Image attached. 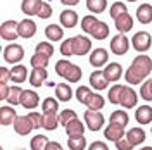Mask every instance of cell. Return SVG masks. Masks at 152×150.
<instances>
[{
  "mask_svg": "<svg viewBox=\"0 0 152 150\" xmlns=\"http://www.w3.org/2000/svg\"><path fill=\"white\" fill-rule=\"evenodd\" d=\"M152 71V59L147 54H140L132 60L124 73V81L128 84H142Z\"/></svg>",
  "mask_w": 152,
  "mask_h": 150,
  "instance_id": "1",
  "label": "cell"
},
{
  "mask_svg": "<svg viewBox=\"0 0 152 150\" xmlns=\"http://www.w3.org/2000/svg\"><path fill=\"white\" fill-rule=\"evenodd\" d=\"M83 119H85L86 128H88L90 131H99V130H102L104 121H105L104 114L100 112V111H90V109H86L85 111Z\"/></svg>",
  "mask_w": 152,
  "mask_h": 150,
  "instance_id": "2",
  "label": "cell"
},
{
  "mask_svg": "<svg viewBox=\"0 0 152 150\" xmlns=\"http://www.w3.org/2000/svg\"><path fill=\"white\" fill-rule=\"evenodd\" d=\"M24 57V48L21 47L19 43H9L7 47L4 48V60L9 62V64H16L18 66L19 62L23 60Z\"/></svg>",
  "mask_w": 152,
  "mask_h": 150,
  "instance_id": "3",
  "label": "cell"
},
{
  "mask_svg": "<svg viewBox=\"0 0 152 150\" xmlns=\"http://www.w3.org/2000/svg\"><path fill=\"white\" fill-rule=\"evenodd\" d=\"M132 45L137 52L140 54H145L152 45V36L147 33V31H137L132 38Z\"/></svg>",
  "mask_w": 152,
  "mask_h": 150,
  "instance_id": "4",
  "label": "cell"
},
{
  "mask_svg": "<svg viewBox=\"0 0 152 150\" xmlns=\"http://www.w3.org/2000/svg\"><path fill=\"white\" fill-rule=\"evenodd\" d=\"M92 50V40L85 35L73 36V54L75 55H85Z\"/></svg>",
  "mask_w": 152,
  "mask_h": 150,
  "instance_id": "5",
  "label": "cell"
},
{
  "mask_svg": "<svg viewBox=\"0 0 152 150\" xmlns=\"http://www.w3.org/2000/svg\"><path fill=\"white\" fill-rule=\"evenodd\" d=\"M130 50V40L124 36L123 33H118L111 40V52L114 55H124Z\"/></svg>",
  "mask_w": 152,
  "mask_h": 150,
  "instance_id": "6",
  "label": "cell"
},
{
  "mask_svg": "<svg viewBox=\"0 0 152 150\" xmlns=\"http://www.w3.org/2000/svg\"><path fill=\"white\" fill-rule=\"evenodd\" d=\"M18 26H19V23H16V21H4L2 26H0V36H2V40H9V42L14 43V40L19 38Z\"/></svg>",
  "mask_w": 152,
  "mask_h": 150,
  "instance_id": "7",
  "label": "cell"
},
{
  "mask_svg": "<svg viewBox=\"0 0 152 150\" xmlns=\"http://www.w3.org/2000/svg\"><path fill=\"white\" fill-rule=\"evenodd\" d=\"M137 102H138V95H137V92L133 90L132 86H123L119 105H121L123 109H133V107H137Z\"/></svg>",
  "mask_w": 152,
  "mask_h": 150,
  "instance_id": "8",
  "label": "cell"
},
{
  "mask_svg": "<svg viewBox=\"0 0 152 150\" xmlns=\"http://www.w3.org/2000/svg\"><path fill=\"white\" fill-rule=\"evenodd\" d=\"M104 136H105V140L114 141V143H116L118 140H121L123 136H126V133H124L123 126L114 124V122H109V126L104 130Z\"/></svg>",
  "mask_w": 152,
  "mask_h": 150,
  "instance_id": "9",
  "label": "cell"
},
{
  "mask_svg": "<svg viewBox=\"0 0 152 150\" xmlns=\"http://www.w3.org/2000/svg\"><path fill=\"white\" fill-rule=\"evenodd\" d=\"M104 76L109 83L111 81H119V78L123 76V66L119 62H109L104 67Z\"/></svg>",
  "mask_w": 152,
  "mask_h": 150,
  "instance_id": "10",
  "label": "cell"
},
{
  "mask_svg": "<svg viewBox=\"0 0 152 150\" xmlns=\"http://www.w3.org/2000/svg\"><path fill=\"white\" fill-rule=\"evenodd\" d=\"M18 117L19 116H18L16 109H14L12 105H2V107H0V124H2V126L14 124Z\"/></svg>",
  "mask_w": 152,
  "mask_h": 150,
  "instance_id": "11",
  "label": "cell"
},
{
  "mask_svg": "<svg viewBox=\"0 0 152 150\" xmlns=\"http://www.w3.org/2000/svg\"><path fill=\"white\" fill-rule=\"evenodd\" d=\"M31 130H35V128H33V122H31V119H29L28 116H19L18 119H16V122H14V131L18 133V135H21V136L29 135Z\"/></svg>",
  "mask_w": 152,
  "mask_h": 150,
  "instance_id": "12",
  "label": "cell"
},
{
  "mask_svg": "<svg viewBox=\"0 0 152 150\" xmlns=\"http://www.w3.org/2000/svg\"><path fill=\"white\" fill-rule=\"evenodd\" d=\"M90 86H92L94 90H97V92H102V90H105V88L109 86V81L105 79L104 71L95 69L94 73L90 74Z\"/></svg>",
  "mask_w": 152,
  "mask_h": 150,
  "instance_id": "13",
  "label": "cell"
},
{
  "mask_svg": "<svg viewBox=\"0 0 152 150\" xmlns=\"http://www.w3.org/2000/svg\"><path fill=\"white\" fill-rule=\"evenodd\" d=\"M18 33L21 38H33L35 36V33H37V24H35V21H31V19H23L21 23H19L18 26Z\"/></svg>",
  "mask_w": 152,
  "mask_h": 150,
  "instance_id": "14",
  "label": "cell"
},
{
  "mask_svg": "<svg viewBox=\"0 0 152 150\" xmlns=\"http://www.w3.org/2000/svg\"><path fill=\"white\" fill-rule=\"evenodd\" d=\"M59 21H61V26H64V28H75L76 24H78V14H76V10L73 9H66L61 12V16H59Z\"/></svg>",
  "mask_w": 152,
  "mask_h": 150,
  "instance_id": "15",
  "label": "cell"
},
{
  "mask_svg": "<svg viewBox=\"0 0 152 150\" xmlns=\"http://www.w3.org/2000/svg\"><path fill=\"white\" fill-rule=\"evenodd\" d=\"M109 60V54L105 48H95L94 52L90 54V64L94 67H102L107 64Z\"/></svg>",
  "mask_w": 152,
  "mask_h": 150,
  "instance_id": "16",
  "label": "cell"
},
{
  "mask_svg": "<svg viewBox=\"0 0 152 150\" xmlns=\"http://www.w3.org/2000/svg\"><path fill=\"white\" fill-rule=\"evenodd\" d=\"M40 103V97H38L33 90H24L21 95V105L24 109H37Z\"/></svg>",
  "mask_w": 152,
  "mask_h": 150,
  "instance_id": "17",
  "label": "cell"
},
{
  "mask_svg": "<svg viewBox=\"0 0 152 150\" xmlns=\"http://www.w3.org/2000/svg\"><path fill=\"white\" fill-rule=\"evenodd\" d=\"M114 24H116V29L124 35V33H128V31L133 28V17L130 16V12H124L123 16H119L118 19H114Z\"/></svg>",
  "mask_w": 152,
  "mask_h": 150,
  "instance_id": "18",
  "label": "cell"
},
{
  "mask_svg": "<svg viewBox=\"0 0 152 150\" xmlns=\"http://www.w3.org/2000/svg\"><path fill=\"white\" fill-rule=\"evenodd\" d=\"M29 76L28 69L26 66H23V64H18V66H14L10 69V81H14V83H24L26 81V78Z\"/></svg>",
  "mask_w": 152,
  "mask_h": 150,
  "instance_id": "19",
  "label": "cell"
},
{
  "mask_svg": "<svg viewBox=\"0 0 152 150\" xmlns=\"http://www.w3.org/2000/svg\"><path fill=\"white\" fill-rule=\"evenodd\" d=\"M135 119L140 124H151L152 122V107L151 105H142L135 111Z\"/></svg>",
  "mask_w": 152,
  "mask_h": 150,
  "instance_id": "20",
  "label": "cell"
},
{
  "mask_svg": "<svg viewBox=\"0 0 152 150\" xmlns=\"http://www.w3.org/2000/svg\"><path fill=\"white\" fill-rule=\"evenodd\" d=\"M47 79V69H43V67H33V71H31V74H29V83L31 86H42L43 81Z\"/></svg>",
  "mask_w": 152,
  "mask_h": 150,
  "instance_id": "21",
  "label": "cell"
},
{
  "mask_svg": "<svg viewBox=\"0 0 152 150\" xmlns=\"http://www.w3.org/2000/svg\"><path fill=\"white\" fill-rule=\"evenodd\" d=\"M126 138L128 141L132 143L133 147H137V145H142L143 141H145V131H143L142 128H132V130H128L126 133Z\"/></svg>",
  "mask_w": 152,
  "mask_h": 150,
  "instance_id": "22",
  "label": "cell"
},
{
  "mask_svg": "<svg viewBox=\"0 0 152 150\" xmlns=\"http://www.w3.org/2000/svg\"><path fill=\"white\" fill-rule=\"evenodd\" d=\"M45 36L50 42H59L64 38V29L59 24H47L45 26Z\"/></svg>",
  "mask_w": 152,
  "mask_h": 150,
  "instance_id": "23",
  "label": "cell"
},
{
  "mask_svg": "<svg viewBox=\"0 0 152 150\" xmlns=\"http://www.w3.org/2000/svg\"><path fill=\"white\" fill-rule=\"evenodd\" d=\"M73 97V90L67 83H59L56 84V98L59 102H69Z\"/></svg>",
  "mask_w": 152,
  "mask_h": 150,
  "instance_id": "24",
  "label": "cell"
},
{
  "mask_svg": "<svg viewBox=\"0 0 152 150\" xmlns=\"http://www.w3.org/2000/svg\"><path fill=\"white\" fill-rule=\"evenodd\" d=\"M42 0H23L21 2V10L26 14V16H37L40 7H42Z\"/></svg>",
  "mask_w": 152,
  "mask_h": 150,
  "instance_id": "25",
  "label": "cell"
},
{
  "mask_svg": "<svg viewBox=\"0 0 152 150\" xmlns=\"http://www.w3.org/2000/svg\"><path fill=\"white\" fill-rule=\"evenodd\" d=\"M83 133H85V124L80 121L78 117L73 119V121L66 126V135L69 138H71V136H83Z\"/></svg>",
  "mask_w": 152,
  "mask_h": 150,
  "instance_id": "26",
  "label": "cell"
},
{
  "mask_svg": "<svg viewBox=\"0 0 152 150\" xmlns=\"http://www.w3.org/2000/svg\"><path fill=\"white\" fill-rule=\"evenodd\" d=\"M137 19H138V23H142V24L152 23V5L151 4H142V5L137 9Z\"/></svg>",
  "mask_w": 152,
  "mask_h": 150,
  "instance_id": "27",
  "label": "cell"
},
{
  "mask_svg": "<svg viewBox=\"0 0 152 150\" xmlns=\"http://www.w3.org/2000/svg\"><path fill=\"white\" fill-rule=\"evenodd\" d=\"M109 122H114V124H119V126H126L128 122H130V116L126 111H121V109H118V111H114L111 114V117H109Z\"/></svg>",
  "mask_w": 152,
  "mask_h": 150,
  "instance_id": "28",
  "label": "cell"
},
{
  "mask_svg": "<svg viewBox=\"0 0 152 150\" xmlns=\"http://www.w3.org/2000/svg\"><path fill=\"white\" fill-rule=\"evenodd\" d=\"M107 36H109V26L104 21H99L97 26L94 28V31H92V38L94 40H105Z\"/></svg>",
  "mask_w": 152,
  "mask_h": 150,
  "instance_id": "29",
  "label": "cell"
},
{
  "mask_svg": "<svg viewBox=\"0 0 152 150\" xmlns=\"http://www.w3.org/2000/svg\"><path fill=\"white\" fill-rule=\"evenodd\" d=\"M121 92H123V84H113V86L109 88V93H107L109 103H113V105H119Z\"/></svg>",
  "mask_w": 152,
  "mask_h": 150,
  "instance_id": "30",
  "label": "cell"
},
{
  "mask_svg": "<svg viewBox=\"0 0 152 150\" xmlns=\"http://www.w3.org/2000/svg\"><path fill=\"white\" fill-rule=\"evenodd\" d=\"M48 143H50V140H48L45 135H37V136L31 138L29 147H31V150H47Z\"/></svg>",
  "mask_w": 152,
  "mask_h": 150,
  "instance_id": "31",
  "label": "cell"
},
{
  "mask_svg": "<svg viewBox=\"0 0 152 150\" xmlns=\"http://www.w3.org/2000/svg\"><path fill=\"white\" fill-rule=\"evenodd\" d=\"M81 74H83V71H81V67L73 64V66L69 67V71L66 73L64 76V79H66L67 83H78L80 79H81Z\"/></svg>",
  "mask_w": 152,
  "mask_h": 150,
  "instance_id": "32",
  "label": "cell"
},
{
  "mask_svg": "<svg viewBox=\"0 0 152 150\" xmlns=\"http://www.w3.org/2000/svg\"><path fill=\"white\" fill-rule=\"evenodd\" d=\"M86 9L94 14H100L107 9V0H86Z\"/></svg>",
  "mask_w": 152,
  "mask_h": 150,
  "instance_id": "33",
  "label": "cell"
},
{
  "mask_svg": "<svg viewBox=\"0 0 152 150\" xmlns=\"http://www.w3.org/2000/svg\"><path fill=\"white\" fill-rule=\"evenodd\" d=\"M59 111V100L54 97H47L42 102V112L43 114H50V112H57Z\"/></svg>",
  "mask_w": 152,
  "mask_h": 150,
  "instance_id": "34",
  "label": "cell"
},
{
  "mask_svg": "<svg viewBox=\"0 0 152 150\" xmlns=\"http://www.w3.org/2000/svg\"><path fill=\"white\" fill-rule=\"evenodd\" d=\"M45 119H43V128L47 131H54L57 126H59V116L57 112H50V114H43Z\"/></svg>",
  "mask_w": 152,
  "mask_h": 150,
  "instance_id": "35",
  "label": "cell"
},
{
  "mask_svg": "<svg viewBox=\"0 0 152 150\" xmlns=\"http://www.w3.org/2000/svg\"><path fill=\"white\" fill-rule=\"evenodd\" d=\"M104 105H105V98L102 97V95H99V93H94L92 97H90L88 103H86V107H88L90 111H100Z\"/></svg>",
  "mask_w": 152,
  "mask_h": 150,
  "instance_id": "36",
  "label": "cell"
},
{
  "mask_svg": "<svg viewBox=\"0 0 152 150\" xmlns=\"http://www.w3.org/2000/svg\"><path fill=\"white\" fill-rule=\"evenodd\" d=\"M69 150H85L86 149V138L85 136H71L67 138Z\"/></svg>",
  "mask_w": 152,
  "mask_h": 150,
  "instance_id": "37",
  "label": "cell"
},
{
  "mask_svg": "<svg viewBox=\"0 0 152 150\" xmlns=\"http://www.w3.org/2000/svg\"><path fill=\"white\" fill-rule=\"evenodd\" d=\"M97 23H99V19L95 17V16H85V17L81 19V29L85 31V33H88V35H92V31H94V28L97 26Z\"/></svg>",
  "mask_w": 152,
  "mask_h": 150,
  "instance_id": "38",
  "label": "cell"
},
{
  "mask_svg": "<svg viewBox=\"0 0 152 150\" xmlns=\"http://www.w3.org/2000/svg\"><path fill=\"white\" fill-rule=\"evenodd\" d=\"M92 95H94V92H92L88 86H80V88L76 90V100L80 103H83V105H86Z\"/></svg>",
  "mask_w": 152,
  "mask_h": 150,
  "instance_id": "39",
  "label": "cell"
},
{
  "mask_svg": "<svg viewBox=\"0 0 152 150\" xmlns=\"http://www.w3.org/2000/svg\"><path fill=\"white\" fill-rule=\"evenodd\" d=\"M35 54H42V55L52 57L54 55V45L50 42H40L35 48Z\"/></svg>",
  "mask_w": 152,
  "mask_h": 150,
  "instance_id": "40",
  "label": "cell"
},
{
  "mask_svg": "<svg viewBox=\"0 0 152 150\" xmlns=\"http://www.w3.org/2000/svg\"><path fill=\"white\" fill-rule=\"evenodd\" d=\"M124 12H128V9H126V5L123 2H114L111 5V9H109V16L113 19H118L119 16H123Z\"/></svg>",
  "mask_w": 152,
  "mask_h": 150,
  "instance_id": "41",
  "label": "cell"
},
{
  "mask_svg": "<svg viewBox=\"0 0 152 150\" xmlns=\"http://www.w3.org/2000/svg\"><path fill=\"white\" fill-rule=\"evenodd\" d=\"M78 116H76V112L73 111V109H64L62 112L59 114V124H62L64 128H66L69 122L73 121V119H76Z\"/></svg>",
  "mask_w": 152,
  "mask_h": 150,
  "instance_id": "42",
  "label": "cell"
},
{
  "mask_svg": "<svg viewBox=\"0 0 152 150\" xmlns=\"http://www.w3.org/2000/svg\"><path fill=\"white\" fill-rule=\"evenodd\" d=\"M48 59L50 57L47 55H42V54H33V57L29 59V64H31V67H45L48 66Z\"/></svg>",
  "mask_w": 152,
  "mask_h": 150,
  "instance_id": "43",
  "label": "cell"
},
{
  "mask_svg": "<svg viewBox=\"0 0 152 150\" xmlns=\"http://www.w3.org/2000/svg\"><path fill=\"white\" fill-rule=\"evenodd\" d=\"M23 92H24V90H21L19 86H12L7 102H9L12 107H14V105H21V95H23Z\"/></svg>",
  "mask_w": 152,
  "mask_h": 150,
  "instance_id": "44",
  "label": "cell"
},
{
  "mask_svg": "<svg viewBox=\"0 0 152 150\" xmlns=\"http://www.w3.org/2000/svg\"><path fill=\"white\" fill-rule=\"evenodd\" d=\"M71 66H73V62H69L67 59H61V60H57L56 62V73L61 76V78H64Z\"/></svg>",
  "mask_w": 152,
  "mask_h": 150,
  "instance_id": "45",
  "label": "cell"
},
{
  "mask_svg": "<svg viewBox=\"0 0 152 150\" xmlns=\"http://www.w3.org/2000/svg\"><path fill=\"white\" fill-rule=\"evenodd\" d=\"M140 95H142L143 100L152 102V79H149V81H143V83L140 84Z\"/></svg>",
  "mask_w": 152,
  "mask_h": 150,
  "instance_id": "46",
  "label": "cell"
},
{
  "mask_svg": "<svg viewBox=\"0 0 152 150\" xmlns=\"http://www.w3.org/2000/svg\"><path fill=\"white\" fill-rule=\"evenodd\" d=\"M28 117L31 119V122H33V128H35V130H40V128H43V119H45V116H43V114L31 111V112L28 114Z\"/></svg>",
  "mask_w": 152,
  "mask_h": 150,
  "instance_id": "47",
  "label": "cell"
},
{
  "mask_svg": "<svg viewBox=\"0 0 152 150\" xmlns=\"http://www.w3.org/2000/svg\"><path fill=\"white\" fill-rule=\"evenodd\" d=\"M61 54L64 57L75 55V54H73V38H67V40H64V42L61 43Z\"/></svg>",
  "mask_w": 152,
  "mask_h": 150,
  "instance_id": "48",
  "label": "cell"
},
{
  "mask_svg": "<svg viewBox=\"0 0 152 150\" xmlns=\"http://www.w3.org/2000/svg\"><path fill=\"white\" fill-rule=\"evenodd\" d=\"M52 12H54V10H52V7H50V4L43 2V4H42V7H40V10H38L37 16H38L40 19H48L50 16H52Z\"/></svg>",
  "mask_w": 152,
  "mask_h": 150,
  "instance_id": "49",
  "label": "cell"
},
{
  "mask_svg": "<svg viewBox=\"0 0 152 150\" xmlns=\"http://www.w3.org/2000/svg\"><path fill=\"white\" fill-rule=\"evenodd\" d=\"M116 149H118V150H133V145L128 141L126 136H123L121 140L116 141Z\"/></svg>",
  "mask_w": 152,
  "mask_h": 150,
  "instance_id": "50",
  "label": "cell"
},
{
  "mask_svg": "<svg viewBox=\"0 0 152 150\" xmlns=\"http://www.w3.org/2000/svg\"><path fill=\"white\" fill-rule=\"evenodd\" d=\"M7 81H10V69L0 67V84H7Z\"/></svg>",
  "mask_w": 152,
  "mask_h": 150,
  "instance_id": "51",
  "label": "cell"
},
{
  "mask_svg": "<svg viewBox=\"0 0 152 150\" xmlns=\"http://www.w3.org/2000/svg\"><path fill=\"white\" fill-rule=\"evenodd\" d=\"M88 150H109V147L105 141H94V143H90Z\"/></svg>",
  "mask_w": 152,
  "mask_h": 150,
  "instance_id": "52",
  "label": "cell"
},
{
  "mask_svg": "<svg viewBox=\"0 0 152 150\" xmlns=\"http://www.w3.org/2000/svg\"><path fill=\"white\" fill-rule=\"evenodd\" d=\"M10 93V88L7 84H0V100H7Z\"/></svg>",
  "mask_w": 152,
  "mask_h": 150,
  "instance_id": "53",
  "label": "cell"
},
{
  "mask_svg": "<svg viewBox=\"0 0 152 150\" xmlns=\"http://www.w3.org/2000/svg\"><path fill=\"white\" fill-rule=\"evenodd\" d=\"M47 150H62V147H61L59 141H50L47 145Z\"/></svg>",
  "mask_w": 152,
  "mask_h": 150,
  "instance_id": "54",
  "label": "cell"
},
{
  "mask_svg": "<svg viewBox=\"0 0 152 150\" xmlns=\"http://www.w3.org/2000/svg\"><path fill=\"white\" fill-rule=\"evenodd\" d=\"M61 2H62L64 5H67V7H69V5H76V4H80V0H61Z\"/></svg>",
  "mask_w": 152,
  "mask_h": 150,
  "instance_id": "55",
  "label": "cell"
},
{
  "mask_svg": "<svg viewBox=\"0 0 152 150\" xmlns=\"http://www.w3.org/2000/svg\"><path fill=\"white\" fill-rule=\"evenodd\" d=\"M140 150H152V147H142Z\"/></svg>",
  "mask_w": 152,
  "mask_h": 150,
  "instance_id": "56",
  "label": "cell"
},
{
  "mask_svg": "<svg viewBox=\"0 0 152 150\" xmlns=\"http://www.w3.org/2000/svg\"><path fill=\"white\" fill-rule=\"evenodd\" d=\"M126 2H137V0H126Z\"/></svg>",
  "mask_w": 152,
  "mask_h": 150,
  "instance_id": "57",
  "label": "cell"
},
{
  "mask_svg": "<svg viewBox=\"0 0 152 150\" xmlns=\"http://www.w3.org/2000/svg\"><path fill=\"white\" fill-rule=\"evenodd\" d=\"M18 150H24V149H18Z\"/></svg>",
  "mask_w": 152,
  "mask_h": 150,
  "instance_id": "58",
  "label": "cell"
},
{
  "mask_svg": "<svg viewBox=\"0 0 152 150\" xmlns=\"http://www.w3.org/2000/svg\"><path fill=\"white\" fill-rule=\"evenodd\" d=\"M151 133H152V128H151Z\"/></svg>",
  "mask_w": 152,
  "mask_h": 150,
  "instance_id": "59",
  "label": "cell"
}]
</instances>
